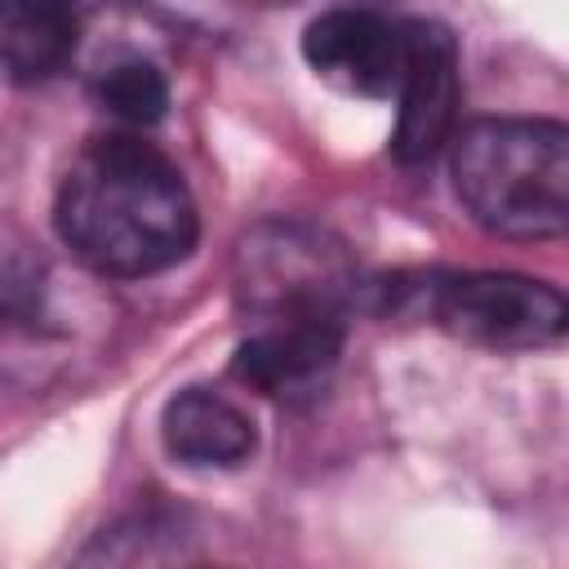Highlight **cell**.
Returning a JSON list of instances; mask_svg holds the SVG:
<instances>
[{
    "mask_svg": "<svg viewBox=\"0 0 569 569\" xmlns=\"http://www.w3.org/2000/svg\"><path fill=\"white\" fill-rule=\"evenodd\" d=\"M80 18L67 4H9L0 44H4V71L13 84H40L67 67L76 53Z\"/></svg>",
    "mask_w": 569,
    "mask_h": 569,
    "instance_id": "9",
    "label": "cell"
},
{
    "mask_svg": "<svg viewBox=\"0 0 569 569\" xmlns=\"http://www.w3.org/2000/svg\"><path fill=\"white\" fill-rule=\"evenodd\" d=\"M391 156L427 164L458 138V36L436 18H409V71L400 84Z\"/></svg>",
    "mask_w": 569,
    "mask_h": 569,
    "instance_id": "6",
    "label": "cell"
},
{
    "mask_svg": "<svg viewBox=\"0 0 569 569\" xmlns=\"http://www.w3.org/2000/svg\"><path fill=\"white\" fill-rule=\"evenodd\" d=\"M236 302L253 325L347 320L360 276L342 240L311 222H258L231 262Z\"/></svg>",
    "mask_w": 569,
    "mask_h": 569,
    "instance_id": "3",
    "label": "cell"
},
{
    "mask_svg": "<svg viewBox=\"0 0 569 569\" xmlns=\"http://www.w3.org/2000/svg\"><path fill=\"white\" fill-rule=\"evenodd\" d=\"M347 320H267L231 356V378L262 396H298L338 365Z\"/></svg>",
    "mask_w": 569,
    "mask_h": 569,
    "instance_id": "7",
    "label": "cell"
},
{
    "mask_svg": "<svg viewBox=\"0 0 569 569\" xmlns=\"http://www.w3.org/2000/svg\"><path fill=\"white\" fill-rule=\"evenodd\" d=\"M62 244L98 276H156L178 267L200 236L178 164L133 133L89 138L53 200Z\"/></svg>",
    "mask_w": 569,
    "mask_h": 569,
    "instance_id": "1",
    "label": "cell"
},
{
    "mask_svg": "<svg viewBox=\"0 0 569 569\" xmlns=\"http://www.w3.org/2000/svg\"><path fill=\"white\" fill-rule=\"evenodd\" d=\"M431 320L485 351H533L569 338V293L520 271H453L427 284Z\"/></svg>",
    "mask_w": 569,
    "mask_h": 569,
    "instance_id": "4",
    "label": "cell"
},
{
    "mask_svg": "<svg viewBox=\"0 0 569 569\" xmlns=\"http://www.w3.org/2000/svg\"><path fill=\"white\" fill-rule=\"evenodd\" d=\"M93 98H98V107H107L124 124H156L164 116V107H169V84L151 62L120 58V62L98 71Z\"/></svg>",
    "mask_w": 569,
    "mask_h": 569,
    "instance_id": "10",
    "label": "cell"
},
{
    "mask_svg": "<svg viewBox=\"0 0 569 569\" xmlns=\"http://www.w3.org/2000/svg\"><path fill=\"white\" fill-rule=\"evenodd\" d=\"M302 58L342 93L391 98L409 71V18L382 9H325L302 31Z\"/></svg>",
    "mask_w": 569,
    "mask_h": 569,
    "instance_id": "5",
    "label": "cell"
},
{
    "mask_svg": "<svg viewBox=\"0 0 569 569\" xmlns=\"http://www.w3.org/2000/svg\"><path fill=\"white\" fill-rule=\"evenodd\" d=\"M164 449L187 467H236L253 453V418L213 387H187L164 405Z\"/></svg>",
    "mask_w": 569,
    "mask_h": 569,
    "instance_id": "8",
    "label": "cell"
},
{
    "mask_svg": "<svg viewBox=\"0 0 569 569\" xmlns=\"http://www.w3.org/2000/svg\"><path fill=\"white\" fill-rule=\"evenodd\" d=\"M458 204L502 240L569 231V124L542 116H480L449 147Z\"/></svg>",
    "mask_w": 569,
    "mask_h": 569,
    "instance_id": "2",
    "label": "cell"
}]
</instances>
